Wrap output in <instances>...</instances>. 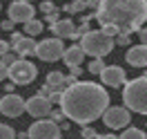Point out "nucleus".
Returning a JSON list of instances; mask_svg holds the SVG:
<instances>
[{
	"label": "nucleus",
	"instance_id": "1",
	"mask_svg": "<svg viewBox=\"0 0 147 139\" xmlns=\"http://www.w3.org/2000/svg\"><path fill=\"white\" fill-rule=\"evenodd\" d=\"M107 108H109L107 90L92 81H76V83L67 85L60 94V110H63L65 119L80 123V126H87V123L100 119Z\"/></svg>",
	"mask_w": 147,
	"mask_h": 139
},
{
	"label": "nucleus",
	"instance_id": "2",
	"mask_svg": "<svg viewBox=\"0 0 147 139\" xmlns=\"http://www.w3.org/2000/svg\"><path fill=\"white\" fill-rule=\"evenodd\" d=\"M96 20L123 34H134L147 20V0H98Z\"/></svg>",
	"mask_w": 147,
	"mask_h": 139
},
{
	"label": "nucleus",
	"instance_id": "3",
	"mask_svg": "<svg viewBox=\"0 0 147 139\" xmlns=\"http://www.w3.org/2000/svg\"><path fill=\"white\" fill-rule=\"evenodd\" d=\"M123 103L125 108L138 114H147V76H136L123 85Z\"/></svg>",
	"mask_w": 147,
	"mask_h": 139
},
{
	"label": "nucleus",
	"instance_id": "4",
	"mask_svg": "<svg viewBox=\"0 0 147 139\" xmlns=\"http://www.w3.org/2000/svg\"><path fill=\"white\" fill-rule=\"evenodd\" d=\"M80 47H83V52L87 56L102 58V56H107L116 47V40H114V36L105 34L102 29H89L87 34L80 36Z\"/></svg>",
	"mask_w": 147,
	"mask_h": 139
},
{
	"label": "nucleus",
	"instance_id": "5",
	"mask_svg": "<svg viewBox=\"0 0 147 139\" xmlns=\"http://www.w3.org/2000/svg\"><path fill=\"white\" fill-rule=\"evenodd\" d=\"M36 74H38L36 65L31 63V61H27V58H22V56H20L16 63L9 65V72H7V76H9L16 85H29L36 79Z\"/></svg>",
	"mask_w": 147,
	"mask_h": 139
},
{
	"label": "nucleus",
	"instance_id": "6",
	"mask_svg": "<svg viewBox=\"0 0 147 139\" xmlns=\"http://www.w3.org/2000/svg\"><path fill=\"white\" fill-rule=\"evenodd\" d=\"M27 132H29V139H60L63 128H60V123L51 121L49 117H42V119L34 121L27 128Z\"/></svg>",
	"mask_w": 147,
	"mask_h": 139
},
{
	"label": "nucleus",
	"instance_id": "7",
	"mask_svg": "<svg viewBox=\"0 0 147 139\" xmlns=\"http://www.w3.org/2000/svg\"><path fill=\"white\" fill-rule=\"evenodd\" d=\"M65 54V45H63V38H45V40H40L36 43V56L38 58H42L47 63H54L58 58H63Z\"/></svg>",
	"mask_w": 147,
	"mask_h": 139
},
{
	"label": "nucleus",
	"instance_id": "8",
	"mask_svg": "<svg viewBox=\"0 0 147 139\" xmlns=\"http://www.w3.org/2000/svg\"><path fill=\"white\" fill-rule=\"evenodd\" d=\"M102 121L105 126L111 130H120V128H127L129 121H131V110L125 108V105H109L107 110L102 112Z\"/></svg>",
	"mask_w": 147,
	"mask_h": 139
},
{
	"label": "nucleus",
	"instance_id": "9",
	"mask_svg": "<svg viewBox=\"0 0 147 139\" xmlns=\"http://www.w3.org/2000/svg\"><path fill=\"white\" fill-rule=\"evenodd\" d=\"M0 112H2L5 117H9V119L20 117V114L25 112V99L18 97V94H13V92H7L0 99Z\"/></svg>",
	"mask_w": 147,
	"mask_h": 139
},
{
	"label": "nucleus",
	"instance_id": "10",
	"mask_svg": "<svg viewBox=\"0 0 147 139\" xmlns=\"http://www.w3.org/2000/svg\"><path fill=\"white\" fill-rule=\"evenodd\" d=\"M25 112H29L34 119H42V117H49V112H51V101L42 97V94H36V97H31L25 101Z\"/></svg>",
	"mask_w": 147,
	"mask_h": 139
},
{
	"label": "nucleus",
	"instance_id": "11",
	"mask_svg": "<svg viewBox=\"0 0 147 139\" xmlns=\"http://www.w3.org/2000/svg\"><path fill=\"white\" fill-rule=\"evenodd\" d=\"M36 16V9H34V5L27 2V0H13L9 5V18L13 23H27Z\"/></svg>",
	"mask_w": 147,
	"mask_h": 139
},
{
	"label": "nucleus",
	"instance_id": "12",
	"mask_svg": "<svg viewBox=\"0 0 147 139\" xmlns=\"http://www.w3.org/2000/svg\"><path fill=\"white\" fill-rule=\"evenodd\" d=\"M98 76H100L102 85H109V88H123L125 81H127L125 70H123L120 65H105Z\"/></svg>",
	"mask_w": 147,
	"mask_h": 139
},
{
	"label": "nucleus",
	"instance_id": "13",
	"mask_svg": "<svg viewBox=\"0 0 147 139\" xmlns=\"http://www.w3.org/2000/svg\"><path fill=\"white\" fill-rule=\"evenodd\" d=\"M9 43H11V49H13L18 56L36 54V40L29 36V34H18V31H13L11 38H9Z\"/></svg>",
	"mask_w": 147,
	"mask_h": 139
},
{
	"label": "nucleus",
	"instance_id": "14",
	"mask_svg": "<svg viewBox=\"0 0 147 139\" xmlns=\"http://www.w3.org/2000/svg\"><path fill=\"white\" fill-rule=\"evenodd\" d=\"M127 63L131 67H147V45H134L127 49Z\"/></svg>",
	"mask_w": 147,
	"mask_h": 139
},
{
	"label": "nucleus",
	"instance_id": "15",
	"mask_svg": "<svg viewBox=\"0 0 147 139\" xmlns=\"http://www.w3.org/2000/svg\"><path fill=\"white\" fill-rule=\"evenodd\" d=\"M49 27L54 31V36L58 38H74V34H76V23L71 18H60L58 23L49 25Z\"/></svg>",
	"mask_w": 147,
	"mask_h": 139
},
{
	"label": "nucleus",
	"instance_id": "16",
	"mask_svg": "<svg viewBox=\"0 0 147 139\" xmlns=\"http://www.w3.org/2000/svg\"><path fill=\"white\" fill-rule=\"evenodd\" d=\"M85 56H87V54L83 52V47H80V45H71V47H65L63 61H65L67 67H71V65H80Z\"/></svg>",
	"mask_w": 147,
	"mask_h": 139
},
{
	"label": "nucleus",
	"instance_id": "17",
	"mask_svg": "<svg viewBox=\"0 0 147 139\" xmlns=\"http://www.w3.org/2000/svg\"><path fill=\"white\" fill-rule=\"evenodd\" d=\"M47 85H49L51 90H58V92H63L65 88L69 85V81H67V76L60 74V72H49V74H47Z\"/></svg>",
	"mask_w": 147,
	"mask_h": 139
},
{
	"label": "nucleus",
	"instance_id": "18",
	"mask_svg": "<svg viewBox=\"0 0 147 139\" xmlns=\"http://www.w3.org/2000/svg\"><path fill=\"white\" fill-rule=\"evenodd\" d=\"M118 139H147V135H145V130L129 126L127 130H123V132H120V137H118Z\"/></svg>",
	"mask_w": 147,
	"mask_h": 139
},
{
	"label": "nucleus",
	"instance_id": "19",
	"mask_svg": "<svg viewBox=\"0 0 147 139\" xmlns=\"http://www.w3.org/2000/svg\"><path fill=\"white\" fill-rule=\"evenodd\" d=\"M42 29H45V25H42L40 20H36V18H31V20L25 23V34H29V36H38Z\"/></svg>",
	"mask_w": 147,
	"mask_h": 139
},
{
	"label": "nucleus",
	"instance_id": "20",
	"mask_svg": "<svg viewBox=\"0 0 147 139\" xmlns=\"http://www.w3.org/2000/svg\"><path fill=\"white\" fill-rule=\"evenodd\" d=\"M87 9V0H74L69 5H65V11L67 14H80V11Z\"/></svg>",
	"mask_w": 147,
	"mask_h": 139
},
{
	"label": "nucleus",
	"instance_id": "21",
	"mask_svg": "<svg viewBox=\"0 0 147 139\" xmlns=\"http://www.w3.org/2000/svg\"><path fill=\"white\" fill-rule=\"evenodd\" d=\"M18 58H20V56L16 54L13 49H9V52H5V54L0 56V63H2V65H7V67H9V65H11V63H16Z\"/></svg>",
	"mask_w": 147,
	"mask_h": 139
},
{
	"label": "nucleus",
	"instance_id": "22",
	"mask_svg": "<svg viewBox=\"0 0 147 139\" xmlns=\"http://www.w3.org/2000/svg\"><path fill=\"white\" fill-rule=\"evenodd\" d=\"M102 67H105V61H102V58H94L87 70H89V74H100Z\"/></svg>",
	"mask_w": 147,
	"mask_h": 139
},
{
	"label": "nucleus",
	"instance_id": "23",
	"mask_svg": "<svg viewBox=\"0 0 147 139\" xmlns=\"http://www.w3.org/2000/svg\"><path fill=\"white\" fill-rule=\"evenodd\" d=\"M0 139H16V130L7 123H0Z\"/></svg>",
	"mask_w": 147,
	"mask_h": 139
},
{
	"label": "nucleus",
	"instance_id": "24",
	"mask_svg": "<svg viewBox=\"0 0 147 139\" xmlns=\"http://www.w3.org/2000/svg\"><path fill=\"white\" fill-rule=\"evenodd\" d=\"M131 34H123V31H118L116 36H114V40H116V45H120V47H127L129 43H131Z\"/></svg>",
	"mask_w": 147,
	"mask_h": 139
},
{
	"label": "nucleus",
	"instance_id": "25",
	"mask_svg": "<svg viewBox=\"0 0 147 139\" xmlns=\"http://www.w3.org/2000/svg\"><path fill=\"white\" fill-rule=\"evenodd\" d=\"M38 7H40V9L45 11V14H51V11H56V9H58V7L54 5V0H45V2H40Z\"/></svg>",
	"mask_w": 147,
	"mask_h": 139
},
{
	"label": "nucleus",
	"instance_id": "26",
	"mask_svg": "<svg viewBox=\"0 0 147 139\" xmlns=\"http://www.w3.org/2000/svg\"><path fill=\"white\" fill-rule=\"evenodd\" d=\"M96 135H98V132H96L94 128H89V126H85V128L80 130V137L83 139H96Z\"/></svg>",
	"mask_w": 147,
	"mask_h": 139
},
{
	"label": "nucleus",
	"instance_id": "27",
	"mask_svg": "<svg viewBox=\"0 0 147 139\" xmlns=\"http://www.w3.org/2000/svg\"><path fill=\"white\" fill-rule=\"evenodd\" d=\"M60 20V14H58V9L51 11V14H45V23H49V25H54V23H58Z\"/></svg>",
	"mask_w": 147,
	"mask_h": 139
},
{
	"label": "nucleus",
	"instance_id": "28",
	"mask_svg": "<svg viewBox=\"0 0 147 139\" xmlns=\"http://www.w3.org/2000/svg\"><path fill=\"white\" fill-rule=\"evenodd\" d=\"M49 119L56 121V123H60V121L65 119V114H63V110H51L49 112Z\"/></svg>",
	"mask_w": 147,
	"mask_h": 139
},
{
	"label": "nucleus",
	"instance_id": "29",
	"mask_svg": "<svg viewBox=\"0 0 147 139\" xmlns=\"http://www.w3.org/2000/svg\"><path fill=\"white\" fill-rule=\"evenodd\" d=\"M60 94H63V92H58V90H51L47 99H49V101H51V103H60Z\"/></svg>",
	"mask_w": 147,
	"mask_h": 139
},
{
	"label": "nucleus",
	"instance_id": "30",
	"mask_svg": "<svg viewBox=\"0 0 147 139\" xmlns=\"http://www.w3.org/2000/svg\"><path fill=\"white\" fill-rule=\"evenodd\" d=\"M69 74H71V76H76V79H78V76L83 74V67H80V65H71V67H69Z\"/></svg>",
	"mask_w": 147,
	"mask_h": 139
},
{
	"label": "nucleus",
	"instance_id": "31",
	"mask_svg": "<svg viewBox=\"0 0 147 139\" xmlns=\"http://www.w3.org/2000/svg\"><path fill=\"white\" fill-rule=\"evenodd\" d=\"M11 49V43L9 40H2V38H0V56L5 54V52H9Z\"/></svg>",
	"mask_w": 147,
	"mask_h": 139
},
{
	"label": "nucleus",
	"instance_id": "32",
	"mask_svg": "<svg viewBox=\"0 0 147 139\" xmlns=\"http://www.w3.org/2000/svg\"><path fill=\"white\" fill-rule=\"evenodd\" d=\"M138 38H140V43L147 45V27H140L138 29Z\"/></svg>",
	"mask_w": 147,
	"mask_h": 139
},
{
	"label": "nucleus",
	"instance_id": "33",
	"mask_svg": "<svg viewBox=\"0 0 147 139\" xmlns=\"http://www.w3.org/2000/svg\"><path fill=\"white\" fill-rule=\"evenodd\" d=\"M7 72H9V67H7V65H2V63H0V83H2L5 79H7Z\"/></svg>",
	"mask_w": 147,
	"mask_h": 139
},
{
	"label": "nucleus",
	"instance_id": "34",
	"mask_svg": "<svg viewBox=\"0 0 147 139\" xmlns=\"http://www.w3.org/2000/svg\"><path fill=\"white\" fill-rule=\"evenodd\" d=\"M2 29H5V31H11V29H13V20H11V18L2 20Z\"/></svg>",
	"mask_w": 147,
	"mask_h": 139
},
{
	"label": "nucleus",
	"instance_id": "35",
	"mask_svg": "<svg viewBox=\"0 0 147 139\" xmlns=\"http://www.w3.org/2000/svg\"><path fill=\"white\" fill-rule=\"evenodd\" d=\"M49 92H51V88H49V85H42V88H40V90H38V94H42V97H49Z\"/></svg>",
	"mask_w": 147,
	"mask_h": 139
},
{
	"label": "nucleus",
	"instance_id": "36",
	"mask_svg": "<svg viewBox=\"0 0 147 139\" xmlns=\"http://www.w3.org/2000/svg\"><path fill=\"white\" fill-rule=\"evenodd\" d=\"M96 139H118V137H116V135H109V132H107V135H96Z\"/></svg>",
	"mask_w": 147,
	"mask_h": 139
},
{
	"label": "nucleus",
	"instance_id": "37",
	"mask_svg": "<svg viewBox=\"0 0 147 139\" xmlns=\"http://www.w3.org/2000/svg\"><path fill=\"white\" fill-rule=\"evenodd\" d=\"M27 2H34V0H27Z\"/></svg>",
	"mask_w": 147,
	"mask_h": 139
}]
</instances>
